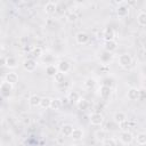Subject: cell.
<instances>
[{
    "label": "cell",
    "mask_w": 146,
    "mask_h": 146,
    "mask_svg": "<svg viewBox=\"0 0 146 146\" xmlns=\"http://www.w3.org/2000/svg\"><path fill=\"white\" fill-rule=\"evenodd\" d=\"M131 63H132V57L129 54H122L117 58V64L123 68H128L131 65Z\"/></svg>",
    "instance_id": "1"
},
{
    "label": "cell",
    "mask_w": 146,
    "mask_h": 146,
    "mask_svg": "<svg viewBox=\"0 0 146 146\" xmlns=\"http://www.w3.org/2000/svg\"><path fill=\"white\" fill-rule=\"evenodd\" d=\"M119 138H120V141H121L122 144H124V145L131 144V143L133 141V139H135L132 132H130V131H128V130L122 131V132L120 133V137H119Z\"/></svg>",
    "instance_id": "2"
},
{
    "label": "cell",
    "mask_w": 146,
    "mask_h": 146,
    "mask_svg": "<svg viewBox=\"0 0 146 146\" xmlns=\"http://www.w3.org/2000/svg\"><path fill=\"white\" fill-rule=\"evenodd\" d=\"M13 89H14V86H13L11 83H9V82H7V81H5V80L1 82L0 91H1V95H2L3 97H9V95H10L11 91H13Z\"/></svg>",
    "instance_id": "3"
},
{
    "label": "cell",
    "mask_w": 146,
    "mask_h": 146,
    "mask_svg": "<svg viewBox=\"0 0 146 146\" xmlns=\"http://www.w3.org/2000/svg\"><path fill=\"white\" fill-rule=\"evenodd\" d=\"M89 40H90V36H89V34H88L87 32L80 31V32H78L76 35H75V41H76V43H79V44H86V43L89 42Z\"/></svg>",
    "instance_id": "4"
},
{
    "label": "cell",
    "mask_w": 146,
    "mask_h": 146,
    "mask_svg": "<svg viewBox=\"0 0 146 146\" xmlns=\"http://www.w3.org/2000/svg\"><path fill=\"white\" fill-rule=\"evenodd\" d=\"M23 68L27 72H33L36 68V62L33 58H27L23 62Z\"/></svg>",
    "instance_id": "5"
},
{
    "label": "cell",
    "mask_w": 146,
    "mask_h": 146,
    "mask_svg": "<svg viewBox=\"0 0 146 146\" xmlns=\"http://www.w3.org/2000/svg\"><path fill=\"white\" fill-rule=\"evenodd\" d=\"M127 97H128L129 100H132V102L138 100V99L140 98V90H139L138 88L132 87V88H130V89L128 90V92H127Z\"/></svg>",
    "instance_id": "6"
},
{
    "label": "cell",
    "mask_w": 146,
    "mask_h": 146,
    "mask_svg": "<svg viewBox=\"0 0 146 146\" xmlns=\"http://www.w3.org/2000/svg\"><path fill=\"white\" fill-rule=\"evenodd\" d=\"M113 120H114V122H115L116 124H120V125H121V124H123L124 122H127L128 117H127V114H125L124 112L119 111V112H115V113H114Z\"/></svg>",
    "instance_id": "7"
},
{
    "label": "cell",
    "mask_w": 146,
    "mask_h": 146,
    "mask_svg": "<svg viewBox=\"0 0 146 146\" xmlns=\"http://www.w3.org/2000/svg\"><path fill=\"white\" fill-rule=\"evenodd\" d=\"M89 121L92 125H100L104 121V117L100 113H91L89 116Z\"/></svg>",
    "instance_id": "8"
},
{
    "label": "cell",
    "mask_w": 146,
    "mask_h": 146,
    "mask_svg": "<svg viewBox=\"0 0 146 146\" xmlns=\"http://www.w3.org/2000/svg\"><path fill=\"white\" fill-rule=\"evenodd\" d=\"M100 38H103L105 41L114 40V38H115V32H114V30H113L112 27H106L105 30H103Z\"/></svg>",
    "instance_id": "9"
},
{
    "label": "cell",
    "mask_w": 146,
    "mask_h": 146,
    "mask_svg": "<svg viewBox=\"0 0 146 146\" xmlns=\"http://www.w3.org/2000/svg\"><path fill=\"white\" fill-rule=\"evenodd\" d=\"M98 94H99V96L103 98V99H107V98H110L111 97V94H112V89H111V87H108V86H100L99 87V89H98Z\"/></svg>",
    "instance_id": "10"
},
{
    "label": "cell",
    "mask_w": 146,
    "mask_h": 146,
    "mask_svg": "<svg viewBox=\"0 0 146 146\" xmlns=\"http://www.w3.org/2000/svg\"><path fill=\"white\" fill-rule=\"evenodd\" d=\"M57 68H58V72L60 73H68L70 70H71V64L67 62V60H60L58 64H57Z\"/></svg>",
    "instance_id": "11"
},
{
    "label": "cell",
    "mask_w": 146,
    "mask_h": 146,
    "mask_svg": "<svg viewBox=\"0 0 146 146\" xmlns=\"http://www.w3.org/2000/svg\"><path fill=\"white\" fill-rule=\"evenodd\" d=\"M128 14H129V6L122 3V5H120L116 8V15H117V17L123 18V17H127Z\"/></svg>",
    "instance_id": "12"
},
{
    "label": "cell",
    "mask_w": 146,
    "mask_h": 146,
    "mask_svg": "<svg viewBox=\"0 0 146 146\" xmlns=\"http://www.w3.org/2000/svg\"><path fill=\"white\" fill-rule=\"evenodd\" d=\"M3 64L8 67V68H15L18 66V60L16 57H13V56H8L5 60H3Z\"/></svg>",
    "instance_id": "13"
},
{
    "label": "cell",
    "mask_w": 146,
    "mask_h": 146,
    "mask_svg": "<svg viewBox=\"0 0 146 146\" xmlns=\"http://www.w3.org/2000/svg\"><path fill=\"white\" fill-rule=\"evenodd\" d=\"M104 48L107 52H113L117 49V42L115 40H111V41H105L104 42Z\"/></svg>",
    "instance_id": "14"
},
{
    "label": "cell",
    "mask_w": 146,
    "mask_h": 146,
    "mask_svg": "<svg viewBox=\"0 0 146 146\" xmlns=\"http://www.w3.org/2000/svg\"><path fill=\"white\" fill-rule=\"evenodd\" d=\"M5 81H7V82H9V83H11L14 86V84H16L18 82V74L15 73V72H9V73L6 74Z\"/></svg>",
    "instance_id": "15"
},
{
    "label": "cell",
    "mask_w": 146,
    "mask_h": 146,
    "mask_svg": "<svg viewBox=\"0 0 146 146\" xmlns=\"http://www.w3.org/2000/svg\"><path fill=\"white\" fill-rule=\"evenodd\" d=\"M41 98L42 97H40L39 95H35V94L32 95V96H30V98H29V105L31 107H38V106H40Z\"/></svg>",
    "instance_id": "16"
},
{
    "label": "cell",
    "mask_w": 146,
    "mask_h": 146,
    "mask_svg": "<svg viewBox=\"0 0 146 146\" xmlns=\"http://www.w3.org/2000/svg\"><path fill=\"white\" fill-rule=\"evenodd\" d=\"M73 130H74V128L71 124H64L60 128V135L64 136V137H71Z\"/></svg>",
    "instance_id": "17"
},
{
    "label": "cell",
    "mask_w": 146,
    "mask_h": 146,
    "mask_svg": "<svg viewBox=\"0 0 146 146\" xmlns=\"http://www.w3.org/2000/svg\"><path fill=\"white\" fill-rule=\"evenodd\" d=\"M83 136H84V131L81 128H74V130H73V132L71 135V138L73 140L78 141V140H81L83 138Z\"/></svg>",
    "instance_id": "18"
},
{
    "label": "cell",
    "mask_w": 146,
    "mask_h": 146,
    "mask_svg": "<svg viewBox=\"0 0 146 146\" xmlns=\"http://www.w3.org/2000/svg\"><path fill=\"white\" fill-rule=\"evenodd\" d=\"M56 10H57V5H56L55 2L49 1V2H47V3L44 5V11H46L47 14L52 15V14L56 13Z\"/></svg>",
    "instance_id": "19"
},
{
    "label": "cell",
    "mask_w": 146,
    "mask_h": 146,
    "mask_svg": "<svg viewBox=\"0 0 146 146\" xmlns=\"http://www.w3.org/2000/svg\"><path fill=\"white\" fill-rule=\"evenodd\" d=\"M58 73V68H57V65H52V64H49L47 67H46V74L48 76H51L54 78L56 74Z\"/></svg>",
    "instance_id": "20"
},
{
    "label": "cell",
    "mask_w": 146,
    "mask_h": 146,
    "mask_svg": "<svg viewBox=\"0 0 146 146\" xmlns=\"http://www.w3.org/2000/svg\"><path fill=\"white\" fill-rule=\"evenodd\" d=\"M67 98H68L70 103H74V104H76V103L80 100V95H79L76 91L72 90V91H70V92H68Z\"/></svg>",
    "instance_id": "21"
},
{
    "label": "cell",
    "mask_w": 146,
    "mask_h": 146,
    "mask_svg": "<svg viewBox=\"0 0 146 146\" xmlns=\"http://www.w3.org/2000/svg\"><path fill=\"white\" fill-rule=\"evenodd\" d=\"M96 84H97V81H96L95 78H88L83 82V86H84L86 89H92V88H95Z\"/></svg>",
    "instance_id": "22"
},
{
    "label": "cell",
    "mask_w": 146,
    "mask_h": 146,
    "mask_svg": "<svg viewBox=\"0 0 146 146\" xmlns=\"http://www.w3.org/2000/svg\"><path fill=\"white\" fill-rule=\"evenodd\" d=\"M76 106H78L79 110L86 111V110H88V107H89V102H88L87 99H84V98H80V100L76 103Z\"/></svg>",
    "instance_id": "23"
},
{
    "label": "cell",
    "mask_w": 146,
    "mask_h": 146,
    "mask_svg": "<svg viewBox=\"0 0 146 146\" xmlns=\"http://www.w3.org/2000/svg\"><path fill=\"white\" fill-rule=\"evenodd\" d=\"M136 143L140 146L146 145V132H139L136 136Z\"/></svg>",
    "instance_id": "24"
},
{
    "label": "cell",
    "mask_w": 146,
    "mask_h": 146,
    "mask_svg": "<svg viewBox=\"0 0 146 146\" xmlns=\"http://www.w3.org/2000/svg\"><path fill=\"white\" fill-rule=\"evenodd\" d=\"M137 23L140 26H146V11H140L137 15Z\"/></svg>",
    "instance_id": "25"
},
{
    "label": "cell",
    "mask_w": 146,
    "mask_h": 146,
    "mask_svg": "<svg viewBox=\"0 0 146 146\" xmlns=\"http://www.w3.org/2000/svg\"><path fill=\"white\" fill-rule=\"evenodd\" d=\"M50 104H51V98L42 97L41 98V103H40V107L42 110H47V108H50Z\"/></svg>",
    "instance_id": "26"
},
{
    "label": "cell",
    "mask_w": 146,
    "mask_h": 146,
    "mask_svg": "<svg viewBox=\"0 0 146 146\" xmlns=\"http://www.w3.org/2000/svg\"><path fill=\"white\" fill-rule=\"evenodd\" d=\"M62 107V99L58 98H54L51 99V104H50V108L54 111H58Z\"/></svg>",
    "instance_id": "27"
},
{
    "label": "cell",
    "mask_w": 146,
    "mask_h": 146,
    "mask_svg": "<svg viewBox=\"0 0 146 146\" xmlns=\"http://www.w3.org/2000/svg\"><path fill=\"white\" fill-rule=\"evenodd\" d=\"M31 54H32L33 57H41L42 56V48L39 47V46H35V47L32 48Z\"/></svg>",
    "instance_id": "28"
},
{
    "label": "cell",
    "mask_w": 146,
    "mask_h": 146,
    "mask_svg": "<svg viewBox=\"0 0 146 146\" xmlns=\"http://www.w3.org/2000/svg\"><path fill=\"white\" fill-rule=\"evenodd\" d=\"M106 138H107V137H106V132H105L104 130H99V131L96 132V139H97V140H99V141L103 143Z\"/></svg>",
    "instance_id": "29"
},
{
    "label": "cell",
    "mask_w": 146,
    "mask_h": 146,
    "mask_svg": "<svg viewBox=\"0 0 146 146\" xmlns=\"http://www.w3.org/2000/svg\"><path fill=\"white\" fill-rule=\"evenodd\" d=\"M102 144L103 146H116V140L114 138H106Z\"/></svg>",
    "instance_id": "30"
},
{
    "label": "cell",
    "mask_w": 146,
    "mask_h": 146,
    "mask_svg": "<svg viewBox=\"0 0 146 146\" xmlns=\"http://www.w3.org/2000/svg\"><path fill=\"white\" fill-rule=\"evenodd\" d=\"M66 19H67V22H70V23H74V22H76V19H78V15H76L75 13L71 11V13L67 14Z\"/></svg>",
    "instance_id": "31"
},
{
    "label": "cell",
    "mask_w": 146,
    "mask_h": 146,
    "mask_svg": "<svg viewBox=\"0 0 146 146\" xmlns=\"http://www.w3.org/2000/svg\"><path fill=\"white\" fill-rule=\"evenodd\" d=\"M64 78H65V74L58 72V73L54 76V80H55V82H57V83H63V82H64Z\"/></svg>",
    "instance_id": "32"
},
{
    "label": "cell",
    "mask_w": 146,
    "mask_h": 146,
    "mask_svg": "<svg viewBox=\"0 0 146 146\" xmlns=\"http://www.w3.org/2000/svg\"><path fill=\"white\" fill-rule=\"evenodd\" d=\"M67 103H70L68 98H67V97H64V98L62 99V104H67Z\"/></svg>",
    "instance_id": "33"
},
{
    "label": "cell",
    "mask_w": 146,
    "mask_h": 146,
    "mask_svg": "<svg viewBox=\"0 0 146 146\" xmlns=\"http://www.w3.org/2000/svg\"><path fill=\"white\" fill-rule=\"evenodd\" d=\"M143 49H144V51L146 52V42H144V46H143Z\"/></svg>",
    "instance_id": "34"
},
{
    "label": "cell",
    "mask_w": 146,
    "mask_h": 146,
    "mask_svg": "<svg viewBox=\"0 0 146 146\" xmlns=\"http://www.w3.org/2000/svg\"><path fill=\"white\" fill-rule=\"evenodd\" d=\"M70 146H80V145H78V144H72V145H70Z\"/></svg>",
    "instance_id": "35"
}]
</instances>
